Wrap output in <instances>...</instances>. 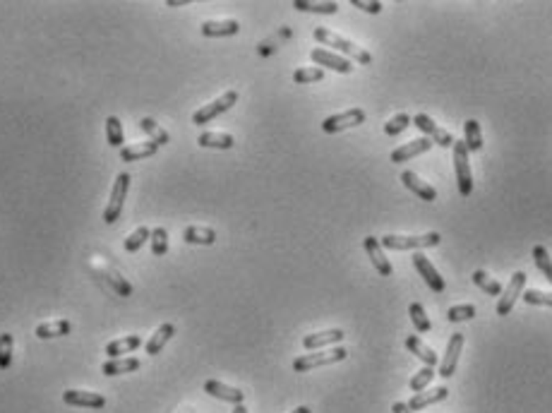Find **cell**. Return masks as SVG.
<instances>
[{
  "mask_svg": "<svg viewBox=\"0 0 552 413\" xmlns=\"http://www.w3.org/2000/svg\"><path fill=\"white\" fill-rule=\"evenodd\" d=\"M312 34H315V39H317L319 44L336 48L339 53H343V56H351L353 60H358V63H360V65H370V63H372V56H370L368 51H363L360 46H356V44H353V41L343 39V36L334 34V32H329V29L317 27Z\"/></svg>",
  "mask_w": 552,
  "mask_h": 413,
  "instance_id": "6da1fadb",
  "label": "cell"
},
{
  "mask_svg": "<svg viewBox=\"0 0 552 413\" xmlns=\"http://www.w3.org/2000/svg\"><path fill=\"white\" fill-rule=\"evenodd\" d=\"M442 235L438 231H430V233H423V235H384L380 243L389 250H425V248H435L440 245Z\"/></svg>",
  "mask_w": 552,
  "mask_h": 413,
  "instance_id": "7a4b0ae2",
  "label": "cell"
},
{
  "mask_svg": "<svg viewBox=\"0 0 552 413\" xmlns=\"http://www.w3.org/2000/svg\"><path fill=\"white\" fill-rule=\"evenodd\" d=\"M346 356H348V351H346L343 346L322 351V354H305V356H298L293 361V370L295 373H307V370H315V368L331 366V363H341V361H346Z\"/></svg>",
  "mask_w": 552,
  "mask_h": 413,
  "instance_id": "3957f363",
  "label": "cell"
},
{
  "mask_svg": "<svg viewBox=\"0 0 552 413\" xmlns=\"http://www.w3.org/2000/svg\"><path fill=\"white\" fill-rule=\"evenodd\" d=\"M454 173H457L461 197H469L473 192V173L469 166V149L464 142H454Z\"/></svg>",
  "mask_w": 552,
  "mask_h": 413,
  "instance_id": "277c9868",
  "label": "cell"
},
{
  "mask_svg": "<svg viewBox=\"0 0 552 413\" xmlns=\"http://www.w3.org/2000/svg\"><path fill=\"white\" fill-rule=\"evenodd\" d=\"M130 175L127 173H120L115 178V183L111 187V199H108L106 209H104V221L106 223H115L123 211V204H125V197H127V190H130Z\"/></svg>",
  "mask_w": 552,
  "mask_h": 413,
  "instance_id": "5b68a950",
  "label": "cell"
},
{
  "mask_svg": "<svg viewBox=\"0 0 552 413\" xmlns=\"http://www.w3.org/2000/svg\"><path fill=\"white\" fill-rule=\"evenodd\" d=\"M235 101H238V92H233V89H230V92H226L223 96H219V99H214L211 103H207V106H202L199 111L192 113V123H195V125L211 123L216 115H221V113H226L228 108H233Z\"/></svg>",
  "mask_w": 552,
  "mask_h": 413,
  "instance_id": "8992f818",
  "label": "cell"
},
{
  "mask_svg": "<svg viewBox=\"0 0 552 413\" xmlns=\"http://www.w3.org/2000/svg\"><path fill=\"white\" fill-rule=\"evenodd\" d=\"M363 123H365V111H363V108H348V111H343V113H336V115L324 118L322 130L327 132V135H334V132L348 130V127H358Z\"/></svg>",
  "mask_w": 552,
  "mask_h": 413,
  "instance_id": "52a82bcc",
  "label": "cell"
},
{
  "mask_svg": "<svg viewBox=\"0 0 552 413\" xmlns=\"http://www.w3.org/2000/svg\"><path fill=\"white\" fill-rule=\"evenodd\" d=\"M413 125H416L421 132H425V135L430 137V142H433V144H440L442 149L454 147V137H452V132H447L445 127H440L433 118H430V115H425V113H418L416 118H413Z\"/></svg>",
  "mask_w": 552,
  "mask_h": 413,
  "instance_id": "ba28073f",
  "label": "cell"
},
{
  "mask_svg": "<svg viewBox=\"0 0 552 413\" xmlns=\"http://www.w3.org/2000/svg\"><path fill=\"white\" fill-rule=\"evenodd\" d=\"M524 286H526V274H524V272H517V274H512V281H509V286L502 291L500 303H497V313H500V315L512 313L514 303H517L519 296L524 293Z\"/></svg>",
  "mask_w": 552,
  "mask_h": 413,
  "instance_id": "9c48e42d",
  "label": "cell"
},
{
  "mask_svg": "<svg viewBox=\"0 0 552 413\" xmlns=\"http://www.w3.org/2000/svg\"><path fill=\"white\" fill-rule=\"evenodd\" d=\"M464 334H452V339H449L447 344V354L445 358H442L440 363V378H452L454 373H457V366H459V356H461V349H464Z\"/></svg>",
  "mask_w": 552,
  "mask_h": 413,
  "instance_id": "30bf717a",
  "label": "cell"
},
{
  "mask_svg": "<svg viewBox=\"0 0 552 413\" xmlns=\"http://www.w3.org/2000/svg\"><path fill=\"white\" fill-rule=\"evenodd\" d=\"M310 58H312V63L324 65V68H329L334 72H341V75H348V72H353V63H351L348 58L336 56V53L327 51V48H312Z\"/></svg>",
  "mask_w": 552,
  "mask_h": 413,
  "instance_id": "8fae6325",
  "label": "cell"
},
{
  "mask_svg": "<svg viewBox=\"0 0 552 413\" xmlns=\"http://www.w3.org/2000/svg\"><path fill=\"white\" fill-rule=\"evenodd\" d=\"M413 264H416L418 274H421L423 279H425V284L430 286V291H435V293H442V291L447 289L445 279L440 277V272L435 269L433 262H430V260H428L423 252H416V255H413Z\"/></svg>",
  "mask_w": 552,
  "mask_h": 413,
  "instance_id": "7c38bea8",
  "label": "cell"
},
{
  "mask_svg": "<svg viewBox=\"0 0 552 413\" xmlns=\"http://www.w3.org/2000/svg\"><path fill=\"white\" fill-rule=\"evenodd\" d=\"M63 402L70 406H82V409H104L106 397L96 392H84V390H68L63 392Z\"/></svg>",
  "mask_w": 552,
  "mask_h": 413,
  "instance_id": "4fadbf2b",
  "label": "cell"
},
{
  "mask_svg": "<svg viewBox=\"0 0 552 413\" xmlns=\"http://www.w3.org/2000/svg\"><path fill=\"white\" fill-rule=\"evenodd\" d=\"M204 392H207L209 397L221 399V402H228V404H235V406L245 402V392L235 390V387L223 385V382H219V380H207V382H204Z\"/></svg>",
  "mask_w": 552,
  "mask_h": 413,
  "instance_id": "5bb4252c",
  "label": "cell"
},
{
  "mask_svg": "<svg viewBox=\"0 0 552 413\" xmlns=\"http://www.w3.org/2000/svg\"><path fill=\"white\" fill-rule=\"evenodd\" d=\"M433 149V142H430L428 137H421V139H411L409 144H404V147L394 149L392 151V161L394 163H404V161H411L416 159V156L425 154V151Z\"/></svg>",
  "mask_w": 552,
  "mask_h": 413,
  "instance_id": "9a60e30c",
  "label": "cell"
},
{
  "mask_svg": "<svg viewBox=\"0 0 552 413\" xmlns=\"http://www.w3.org/2000/svg\"><path fill=\"white\" fill-rule=\"evenodd\" d=\"M363 245H365V252L370 255V260H372L375 269L380 272L382 277H392V262L384 257V250H382V243L375 238V235H368L365 240H363Z\"/></svg>",
  "mask_w": 552,
  "mask_h": 413,
  "instance_id": "2e32d148",
  "label": "cell"
},
{
  "mask_svg": "<svg viewBox=\"0 0 552 413\" xmlns=\"http://www.w3.org/2000/svg\"><path fill=\"white\" fill-rule=\"evenodd\" d=\"M401 183L409 187L413 195H418L421 199H425V202H435L438 199V190H435L433 185H428L425 180H421L413 171H404L401 173Z\"/></svg>",
  "mask_w": 552,
  "mask_h": 413,
  "instance_id": "e0dca14e",
  "label": "cell"
},
{
  "mask_svg": "<svg viewBox=\"0 0 552 413\" xmlns=\"http://www.w3.org/2000/svg\"><path fill=\"white\" fill-rule=\"evenodd\" d=\"M343 342V332L341 330H327V332H315V334H307L303 339V346L307 351H315V349H322V346H331V344H341Z\"/></svg>",
  "mask_w": 552,
  "mask_h": 413,
  "instance_id": "ac0fdd59",
  "label": "cell"
},
{
  "mask_svg": "<svg viewBox=\"0 0 552 413\" xmlns=\"http://www.w3.org/2000/svg\"><path fill=\"white\" fill-rule=\"evenodd\" d=\"M449 397V390L447 387H438V390H428V392H421V394H413V399L409 402V409L411 411H423L433 404H440L445 402Z\"/></svg>",
  "mask_w": 552,
  "mask_h": 413,
  "instance_id": "d6986e66",
  "label": "cell"
},
{
  "mask_svg": "<svg viewBox=\"0 0 552 413\" xmlns=\"http://www.w3.org/2000/svg\"><path fill=\"white\" fill-rule=\"evenodd\" d=\"M406 349H409L413 356L421 358V361L425 363L428 368H435V366L440 363V356L435 354V351L430 349L428 344H423V339H418V337H409V339H406Z\"/></svg>",
  "mask_w": 552,
  "mask_h": 413,
  "instance_id": "ffe728a7",
  "label": "cell"
},
{
  "mask_svg": "<svg viewBox=\"0 0 552 413\" xmlns=\"http://www.w3.org/2000/svg\"><path fill=\"white\" fill-rule=\"evenodd\" d=\"M238 32H240V24L235 20H211L202 24V34L211 36V39H216V36H233Z\"/></svg>",
  "mask_w": 552,
  "mask_h": 413,
  "instance_id": "44dd1931",
  "label": "cell"
},
{
  "mask_svg": "<svg viewBox=\"0 0 552 413\" xmlns=\"http://www.w3.org/2000/svg\"><path fill=\"white\" fill-rule=\"evenodd\" d=\"M139 346H142V337H137V334H130V337H125V339H115V342L106 344V356L108 358H118L123 354H132V351H137Z\"/></svg>",
  "mask_w": 552,
  "mask_h": 413,
  "instance_id": "7402d4cb",
  "label": "cell"
},
{
  "mask_svg": "<svg viewBox=\"0 0 552 413\" xmlns=\"http://www.w3.org/2000/svg\"><path fill=\"white\" fill-rule=\"evenodd\" d=\"M142 363L137 361V358H111V361H106L104 366H101V373L106 375V378H115V375H123V373H132V370H137Z\"/></svg>",
  "mask_w": 552,
  "mask_h": 413,
  "instance_id": "603a6c76",
  "label": "cell"
},
{
  "mask_svg": "<svg viewBox=\"0 0 552 413\" xmlns=\"http://www.w3.org/2000/svg\"><path fill=\"white\" fill-rule=\"evenodd\" d=\"M159 151V144H154L151 139L142 144H130V147L120 149V159L123 161H137V159H147V156H154Z\"/></svg>",
  "mask_w": 552,
  "mask_h": 413,
  "instance_id": "cb8c5ba5",
  "label": "cell"
},
{
  "mask_svg": "<svg viewBox=\"0 0 552 413\" xmlns=\"http://www.w3.org/2000/svg\"><path fill=\"white\" fill-rule=\"evenodd\" d=\"M183 240L192 243V245H214L216 233L214 228H204V226H187L183 231Z\"/></svg>",
  "mask_w": 552,
  "mask_h": 413,
  "instance_id": "d4e9b609",
  "label": "cell"
},
{
  "mask_svg": "<svg viewBox=\"0 0 552 413\" xmlns=\"http://www.w3.org/2000/svg\"><path fill=\"white\" fill-rule=\"evenodd\" d=\"M199 147H209V149H230L235 144V139L226 135V132H202L197 137Z\"/></svg>",
  "mask_w": 552,
  "mask_h": 413,
  "instance_id": "484cf974",
  "label": "cell"
},
{
  "mask_svg": "<svg viewBox=\"0 0 552 413\" xmlns=\"http://www.w3.org/2000/svg\"><path fill=\"white\" fill-rule=\"evenodd\" d=\"M173 334H175V327H173V325H168V322H166V325H161L159 330L151 334V339L147 342V354H149V356L161 354V349L168 344V339H171Z\"/></svg>",
  "mask_w": 552,
  "mask_h": 413,
  "instance_id": "4316f807",
  "label": "cell"
},
{
  "mask_svg": "<svg viewBox=\"0 0 552 413\" xmlns=\"http://www.w3.org/2000/svg\"><path fill=\"white\" fill-rule=\"evenodd\" d=\"M72 325L70 320H56V322H44V325L36 327V337L39 339H53V337H65L70 334Z\"/></svg>",
  "mask_w": 552,
  "mask_h": 413,
  "instance_id": "83f0119b",
  "label": "cell"
},
{
  "mask_svg": "<svg viewBox=\"0 0 552 413\" xmlns=\"http://www.w3.org/2000/svg\"><path fill=\"white\" fill-rule=\"evenodd\" d=\"M464 135H466L464 144L469 151H481L483 149V132H481V123H478V120H473V118L466 120Z\"/></svg>",
  "mask_w": 552,
  "mask_h": 413,
  "instance_id": "f1b7e54d",
  "label": "cell"
},
{
  "mask_svg": "<svg viewBox=\"0 0 552 413\" xmlns=\"http://www.w3.org/2000/svg\"><path fill=\"white\" fill-rule=\"evenodd\" d=\"M106 137H108V144H111L113 149H123V142H125L123 123H120L115 115H108L106 118Z\"/></svg>",
  "mask_w": 552,
  "mask_h": 413,
  "instance_id": "f546056e",
  "label": "cell"
},
{
  "mask_svg": "<svg viewBox=\"0 0 552 413\" xmlns=\"http://www.w3.org/2000/svg\"><path fill=\"white\" fill-rule=\"evenodd\" d=\"M99 272L104 274L106 284H108V286H111L118 296H125V298H127V296H132V286L127 284L125 277H120L118 272H113V269H99Z\"/></svg>",
  "mask_w": 552,
  "mask_h": 413,
  "instance_id": "4dcf8cb0",
  "label": "cell"
},
{
  "mask_svg": "<svg viewBox=\"0 0 552 413\" xmlns=\"http://www.w3.org/2000/svg\"><path fill=\"white\" fill-rule=\"evenodd\" d=\"M139 127H142V130L151 137V142L159 144V147H161V144H166V142H168V132L163 130V127H161L159 123H156V120H151V118H142V120H139Z\"/></svg>",
  "mask_w": 552,
  "mask_h": 413,
  "instance_id": "1f68e13d",
  "label": "cell"
},
{
  "mask_svg": "<svg viewBox=\"0 0 552 413\" xmlns=\"http://www.w3.org/2000/svg\"><path fill=\"white\" fill-rule=\"evenodd\" d=\"M473 284H476L478 289H483L488 296H502V291H505L500 281H495L493 277H488L483 269H478L476 274H473Z\"/></svg>",
  "mask_w": 552,
  "mask_h": 413,
  "instance_id": "d6a6232c",
  "label": "cell"
},
{
  "mask_svg": "<svg viewBox=\"0 0 552 413\" xmlns=\"http://www.w3.org/2000/svg\"><path fill=\"white\" fill-rule=\"evenodd\" d=\"M533 262H536L538 272H543L545 279H548V281L552 284V257H550V252L545 250L543 245L533 248Z\"/></svg>",
  "mask_w": 552,
  "mask_h": 413,
  "instance_id": "836d02e7",
  "label": "cell"
},
{
  "mask_svg": "<svg viewBox=\"0 0 552 413\" xmlns=\"http://www.w3.org/2000/svg\"><path fill=\"white\" fill-rule=\"evenodd\" d=\"M295 10L303 12H319V15H334L339 10L336 3H310V0H295L293 3Z\"/></svg>",
  "mask_w": 552,
  "mask_h": 413,
  "instance_id": "e575fe53",
  "label": "cell"
},
{
  "mask_svg": "<svg viewBox=\"0 0 552 413\" xmlns=\"http://www.w3.org/2000/svg\"><path fill=\"white\" fill-rule=\"evenodd\" d=\"M149 238H151V231H149L147 226H139V228H135V231H132V233L125 238V250H127V252H137L139 248H142Z\"/></svg>",
  "mask_w": 552,
  "mask_h": 413,
  "instance_id": "d590c367",
  "label": "cell"
},
{
  "mask_svg": "<svg viewBox=\"0 0 552 413\" xmlns=\"http://www.w3.org/2000/svg\"><path fill=\"white\" fill-rule=\"evenodd\" d=\"M151 252L156 255V257H161V255L168 252V231L163 226H156L154 231H151Z\"/></svg>",
  "mask_w": 552,
  "mask_h": 413,
  "instance_id": "8d00e7d4",
  "label": "cell"
},
{
  "mask_svg": "<svg viewBox=\"0 0 552 413\" xmlns=\"http://www.w3.org/2000/svg\"><path fill=\"white\" fill-rule=\"evenodd\" d=\"M409 315H411V320H413V325H416V330L418 332H430V318H428V313L423 310V306L421 303H411V308H409Z\"/></svg>",
  "mask_w": 552,
  "mask_h": 413,
  "instance_id": "74e56055",
  "label": "cell"
},
{
  "mask_svg": "<svg viewBox=\"0 0 552 413\" xmlns=\"http://www.w3.org/2000/svg\"><path fill=\"white\" fill-rule=\"evenodd\" d=\"M435 375H438V373H435L433 368H428V366H425V368L421 370V373H416L413 378H411V382H409V385H411V390H413L416 394L425 392V387L430 385V382L435 380Z\"/></svg>",
  "mask_w": 552,
  "mask_h": 413,
  "instance_id": "f35d334b",
  "label": "cell"
},
{
  "mask_svg": "<svg viewBox=\"0 0 552 413\" xmlns=\"http://www.w3.org/2000/svg\"><path fill=\"white\" fill-rule=\"evenodd\" d=\"M324 70L322 68H298L293 72V82L298 84H310V82H322Z\"/></svg>",
  "mask_w": 552,
  "mask_h": 413,
  "instance_id": "ab89813d",
  "label": "cell"
},
{
  "mask_svg": "<svg viewBox=\"0 0 552 413\" xmlns=\"http://www.w3.org/2000/svg\"><path fill=\"white\" fill-rule=\"evenodd\" d=\"M12 334H0V370H8L12 366Z\"/></svg>",
  "mask_w": 552,
  "mask_h": 413,
  "instance_id": "60d3db41",
  "label": "cell"
},
{
  "mask_svg": "<svg viewBox=\"0 0 552 413\" xmlns=\"http://www.w3.org/2000/svg\"><path fill=\"white\" fill-rule=\"evenodd\" d=\"M521 298L529 303V306H548V308H552V293H548V291L531 289V291H524V293H521Z\"/></svg>",
  "mask_w": 552,
  "mask_h": 413,
  "instance_id": "b9f144b4",
  "label": "cell"
},
{
  "mask_svg": "<svg viewBox=\"0 0 552 413\" xmlns=\"http://www.w3.org/2000/svg\"><path fill=\"white\" fill-rule=\"evenodd\" d=\"M476 318V306H454L447 310V320L449 322H466V320H473Z\"/></svg>",
  "mask_w": 552,
  "mask_h": 413,
  "instance_id": "7bdbcfd3",
  "label": "cell"
},
{
  "mask_svg": "<svg viewBox=\"0 0 552 413\" xmlns=\"http://www.w3.org/2000/svg\"><path fill=\"white\" fill-rule=\"evenodd\" d=\"M411 125V118L406 113H399V115H394V118L389 120V123H384V132L389 137H397L399 132H404L406 127Z\"/></svg>",
  "mask_w": 552,
  "mask_h": 413,
  "instance_id": "ee69618b",
  "label": "cell"
},
{
  "mask_svg": "<svg viewBox=\"0 0 552 413\" xmlns=\"http://www.w3.org/2000/svg\"><path fill=\"white\" fill-rule=\"evenodd\" d=\"M351 5L363 12H370V15H377L382 10V3H377V0H372V3H365V0H351Z\"/></svg>",
  "mask_w": 552,
  "mask_h": 413,
  "instance_id": "f6af8a7d",
  "label": "cell"
},
{
  "mask_svg": "<svg viewBox=\"0 0 552 413\" xmlns=\"http://www.w3.org/2000/svg\"><path fill=\"white\" fill-rule=\"evenodd\" d=\"M392 411H394V413H413V411L409 409V404H404V402H397V404H394V406H392Z\"/></svg>",
  "mask_w": 552,
  "mask_h": 413,
  "instance_id": "bcb514c9",
  "label": "cell"
},
{
  "mask_svg": "<svg viewBox=\"0 0 552 413\" xmlns=\"http://www.w3.org/2000/svg\"><path fill=\"white\" fill-rule=\"evenodd\" d=\"M168 8H180V5H187V0H168Z\"/></svg>",
  "mask_w": 552,
  "mask_h": 413,
  "instance_id": "7dc6e473",
  "label": "cell"
},
{
  "mask_svg": "<svg viewBox=\"0 0 552 413\" xmlns=\"http://www.w3.org/2000/svg\"><path fill=\"white\" fill-rule=\"evenodd\" d=\"M290 413H312V411L307 409V406H298V409H295V411H290Z\"/></svg>",
  "mask_w": 552,
  "mask_h": 413,
  "instance_id": "c3c4849f",
  "label": "cell"
},
{
  "mask_svg": "<svg viewBox=\"0 0 552 413\" xmlns=\"http://www.w3.org/2000/svg\"><path fill=\"white\" fill-rule=\"evenodd\" d=\"M233 413H247V409H245V406H242V404H238V406H235V409H233Z\"/></svg>",
  "mask_w": 552,
  "mask_h": 413,
  "instance_id": "681fc988",
  "label": "cell"
}]
</instances>
